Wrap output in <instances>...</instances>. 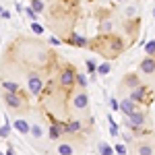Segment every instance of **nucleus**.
<instances>
[{"instance_id": "obj_11", "label": "nucleus", "mask_w": 155, "mask_h": 155, "mask_svg": "<svg viewBox=\"0 0 155 155\" xmlns=\"http://www.w3.org/2000/svg\"><path fill=\"white\" fill-rule=\"evenodd\" d=\"M50 139H54V141H56V139H60V134H62V132H64V128H62V124H58V122H54V120H52V126H50Z\"/></svg>"}, {"instance_id": "obj_20", "label": "nucleus", "mask_w": 155, "mask_h": 155, "mask_svg": "<svg viewBox=\"0 0 155 155\" xmlns=\"http://www.w3.org/2000/svg\"><path fill=\"white\" fill-rule=\"evenodd\" d=\"M8 134H11V124H8V120H6V124H4V126H0V137H2V139H6Z\"/></svg>"}, {"instance_id": "obj_9", "label": "nucleus", "mask_w": 155, "mask_h": 155, "mask_svg": "<svg viewBox=\"0 0 155 155\" xmlns=\"http://www.w3.org/2000/svg\"><path fill=\"white\" fill-rule=\"evenodd\" d=\"M145 93H147V89L139 85V87L130 89V99H132V101H143V99H145Z\"/></svg>"}, {"instance_id": "obj_3", "label": "nucleus", "mask_w": 155, "mask_h": 155, "mask_svg": "<svg viewBox=\"0 0 155 155\" xmlns=\"http://www.w3.org/2000/svg\"><path fill=\"white\" fill-rule=\"evenodd\" d=\"M27 85H29V91L37 95V93H41V89H44V83H41V79L37 77L35 72H31L29 77H27Z\"/></svg>"}, {"instance_id": "obj_29", "label": "nucleus", "mask_w": 155, "mask_h": 155, "mask_svg": "<svg viewBox=\"0 0 155 155\" xmlns=\"http://www.w3.org/2000/svg\"><path fill=\"white\" fill-rule=\"evenodd\" d=\"M87 71H89V72H91V74H93V72L97 71V66H95V64H93V62H87Z\"/></svg>"}, {"instance_id": "obj_8", "label": "nucleus", "mask_w": 155, "mask_h": 155, "mask_svg": "<svg viewBox=\"0 0 155 155\" xmlns=\"http://www.w3.org/2000/svg\"><path fill=\"white\" fill-rule=\"evenodd\" d=\"M134 104H137V101H132L130 97H128V99H122V101H120V110H122L126 116H130V114L137 112V106H134Z\"/></svg>"}, {"instance_id": "obj_27", "label": "nucleus", "mask_w": 155, "mask_h": 155, "mask_svg": "<svg viewBox=\"0 0 155 155\" xmlns=\"http://www.w3.org/2000/svg\"><path fill=\"white\" fill-rule=\"evenodd\" d=\"M110 107H112L114 112H116V110H120V104H118V99H114V97H112V99H110Z\"/></svg>"}, {"instance_id": "obj_22", "label": "nucleus", "mask_w": 155, "mask_h": 155, "mask_svg": "<svg viewBox=\"0 0 155 155\" xmlns=\"http://www.w3.org/2000/svg\"><path fill=\"white\" fill-rule=\"evenodd\" d=\"M145 52H147L149 56H153V54H155V39H151L149 44H145Z\"/></svg>"}, {"instance_id": "obj_37", "label": "nucleus", "mask_w": 155, "mask_h": 155, "mask_svg": "<svg viewBox=\"0 0 155 155\" xmlns=\"http://www.w3.org/2000/svg\"><path fill=\"white\" fill-rule=\"evenodd\" d=\"M0 155H6V153H0Z\"/></svg>"}, {"instance_id": "obj_5", "label": "nucleus", "mask_w": 155, "mask_h": 155, "mask_svg": "<svg viewBox=\"0 0 155 155\" xmlns=\"http://www.w3.org/2000/svg\"><path fill=\"white\" fill-rule=\"evenodd\" d=\"M72 106L77 107V110H85V107L89 106V97H87V93H85V91L77 93L74 99H72Z\"/></svg>"}, {"instance_id": "obj_18", "label": "nucleus", "mask_w": 155, "mask_h": 155, "mask_svg": "<svg viewBox=\"0 0 155 155\" xmlns=\"http://www.w3.org/2000/svg\"><path fill=\"white\" fill-rule=\"evenodd\" d=\"M99 153L101 155H114V149H112L107 143H101L99 145Z\"/></svg>"}, {"instance_id": "obj_4", "label": "nucleus", "mask_w": 155, "mask_h": 155, "mask_svg": "<svg viewBox=\"0 0 155 155\" xmlns=\"http://www.w3.org/2000/svg\"><path fill=\"white\" fill-rule=\"evenodd\" d=\"M74 81H77V74H74V71H72L71 66H68V68H64V72L60 74V83L64 85V87H71Z\"/></svg>"}, {"instance_id": "obj_15", "label": "nucleus", "mask_w": 155, "mask_h": 155, "mask_svg": "<svg viewBox=\"0 0 155 155\" xmlns=\"http://www.w3.org/2000/svg\"><path fill=\"white\" fill-rule=\"evenodd\" d=\"M2 89H6V91H15V93H21L19 85H17V83H11V81H2Z\"/></svg>"}, {"instance_id": "obj_31", "label": "nucleus", "mask_w": 155, "mask_h": 155, "mask_svg": "<svg viewBox=\"0 0 155 155\" xmlns=\"http://www.w3.org/2000/svg\"><path fill=\"white\" fill-rule=\"evenodd\" d=\"M134 12H137V8H134V6H128V8H126V17H132Z\"/></svg>"}, {"instance_id": "obj_38", "label": "nucleus", "mask_w": 155, "mask_h": 155, "mask_svg": "<svg viewBox=\"0 0 155 155\" xmlns=\"http://www.w3.org/2000/svg\"><path fill=\"white\" fill-rule=\"evenodd\" d=\"M118 2H120V0H118Z\"/></svg>"}, {"instance_id": "obj_34", "label": "nucleus", "mask_w": 155, "mask_h": 155, "mask_svg": "<svg viewBox=\"0 0 155 155\" xmlns=\"http://www.w3.org/2000/svg\"><path fill=\"white\" fill-rule=\"evenodd\" d=\"M6 155H15V149H12V147H8V149H6Z\"/></svg>"}, {"instance_id": "obj_19", "label": "nucleus", "mask_w": 155, "mask_h": 155, "mask_svg": "<svg viewBox=\"0 0 155 155\" xmlns=\"http://www.w3.org/2000/svg\"><path fill=\"white\" fill-rule=\"evenodd\" d=\"M110 71H112V66H110L107 62H104V64H99V66H97V72H99L101 77H104V74H107Z\"/></svg>"}, {"instance_id": "obj_30", "label": "nucleus", "mask_w": 155, "mask_h": 155, "mask_svg": "<svg viewBox=\"0 0 155 155\" xmlns=\"http://www.w3.org/2000/svg\"><path fill=\"white\" fill-rule=\"evenodd\" d=\"M112 27H114V25L110 23V21H106V23H101V29H104V31H110Z\"/></svg>"}, {"instance_id": "obj_33", "label": "nucleus", "mask_w": 155, "mask_h": 155, "mask_svg": "<svg viewBox=\"0 0 155 155\" xmlns=\"http://www.w3.org/2000/svg\"><path fill=\"white\" fill-rule=\"evenodd\" d=\"M0 17H2V19H11V12H8V11H4L2 15H0Z\"/></svg>"}, {"instance_id": "obj_2", "label": "nucleus", "mask_w": 155, "mask_h": 155, "mask_svg": "<svg viewBox=\"0 0 155 155\" xmlns=\"http://www.w3.org/2000/svg\"><path fill=\"white\" fill-rule=\"evenodd\" d=\"M2 99L6 101V106H8V107H15V110H19V107L23 106V99H21V95H19V93H15V91H6V89H4Z\"/></svg>"}, {"instance_id": "obj_6", "label": "nucleus", "mask_w": 155, "mask_h": 155, "mask_svg": "<svg viewBox=\"0 0 155 155\" xmlns=\"http://www.w3.org/2000/svg\"><path fill=\"white\" fill-rule=\"evenodd\" d=\"M141 72H143V74H153L155 72V58L153 56H147V58L141 62Z\"/></svg>"}, {"instance_id": "obj_35", "label": "nucleus", "mask_w": 155, "mask_h": 155, "mask_svg": "<svg viewBox=\"0 0 155 155\" xmlns=\"http://www.w3.org/2000/svg\"><path fill=\"white\" fill-rule=\"evenodd\" d=\"M2 12H4V8H2V6H0V15H2Z\"/></svg>"}, {"instance_id": "obj_26", "label": "nucleus", "mask_w": 155, "mask_h": 155, "mask_svg": "<svg viewBox=\"0 0 155 155\" xmlns=\"http://www.w3.org/2000/svg\"><path fill=\"white\" fill-rule=\"evenodd\" d=\"M77 83L81 85V87H87V83H89V81H87V77H85V74H77Z\"/></svg>"}, {"instance_id": "obj_13", "label": "nucleus", "mask_w": 155, "mask_h": 155, "mask_svg": "<svg viewBox=\"0 0 155 155\" xmlns=\"http://www.w3.org/2000/svg\"><path fill=\"white\" fill-rule=\"evenodd\" d=\"M124 85L128 87V89H134V87H139V77L137 74H126V79H124Z\"/></svg>"}, {"instance_id": "obj_10", "label": "nucleus", "mask_w": 155, "mask_h": 155, "mask_svg": "<svg viewBox=\"0 0 155 155\" xmlns=\"http://www.w3.org/2000/svg\"><path fill=\"white\" fill-rule=\"evenodd\" d=\"M62 128H64V132L72 134V132H79V130H81V128H83V124H81L79 120H72V122H66V124H62Z\"/></svg>"}, {"instance_id": "obj_17", "label": "nucleus", "mask_w": 155, "mask_h": 155, "mask_svg": "<svg viewBox=\"0 0 155 155\" xmlns=\"http://www.w3.org/2000/svg\"><path fill=\"white\" fill-rule=\"evenodd\" d=\"M58 153L60 155H72V147L66 145V143H60L58 145Z\"/></svg>"}, {"instance_id": "obj_12", "label": "nucleus", "mask_w": 155, "mask_h": 155, "mask_svg": "<svg viewBox=\"0 0 155 155\" xmlns=\"http://www.w3.org/2000/svg\"><path fill=\"white\" fill-rule=\"evenodd\" d=\"M68 44H71V46H77V48H85V46H87V39L81 37V35H77V33H72L71 39H68Z\"/></svg>"}, {"instance_id": "obj_36", "label": "nucleus", "mask_w": 155, "mask_h": 155, "mask_svg": "<svg viewBox=\"0 0 155 155\" xmlns=\"http://www.w3.org/2000/svg\"><path fill=\"white\" fill-rule=\"evenodd\" d=\"M153 17H155V8H153Z\"/></svg>"}, {"instance_id": "obj_16", "label": "nucleus", "mask_w": 155, "mask_h": 155, "mask_svg": "<svg viewBox=\"0 0 155 155\" xmlns=\"http://www.w3.org/2000/svg\"><path fill=\"white\" fill-rule=\"evenodd\" d=\"M107 122H110V134L112 137H118V124H116V120L112 118V116H107Z\"/></svg>"}, {"instance_id": "obj_32", "label": "nucleus", "mask_w": 155, "mask_h": 155, "mask_svg": "<svg viewBox=\"0 0 155 155\" xmlns=\"http://www.w3.org/2000/svg\"><path fill=\"white\" fill-rule=\"evenodd\" d=\"M50 44H52V46H60V39L58 37H50Z\"/></svg>"}, {"instance_id": "obj_28", "label": "nucleus", "mask_w": 155, "mask_h": 155, "mask_svg": "<svg viewBox=\"0 0 155 155\" xmlns=\"http://www.w3.org/2000/svg\"><path fill=\"white\" fill-rule=\"evenodd\" d=\"M114 151H116V155H124V153H126V147H124V145H116Z\"/></svg>"}, {"instance_id": "obj_14", "label": "nucleus", "mask_w": 155, "mask_h": 155, "mask_svg": "<svg viewBox=\"0 0 155 155\" xmlns=\"http://www.w3.org/2000/svg\"><path fill=\"white\" fill-rule=\"evenodd\" d=\"M137 153L139 155H153V147H151L149 143H141L139 149H137Z\"/></svg>"}, {"instance_id": "obj_24", "label": "nucleus", "mask_w": 155, "mask_h": 155, "mask_svg": "<svg viewBox=\"0 0 155 155\" xmlns=\"http://www.w3.org/2000/svg\"><path fill=\"white\" fill-rule=\"evenodd\" d=\"M31 134H33L35 139H41V128H39L37 124H31Z\"/></svg>"}, {"instance_id": "obj_25", "label": "nucleus", "mask_w": 155, "mask_h": 155, "mask_svg": "<svg viewBox=\"0 0 155 155\" xmlns=\"http://www.w3.org/2000/svg\"><path fill=\"white\" fill-rule=\"evenodd\" d=\"M31 31L39 35V33H44V27H41V25H39V23H35V21H33V23H31Z\"/></svg>"}, {"instance_id": "obj_1", "label": "nucleus", "mask_w": 155, "mask_h": 155, "mask_svg": "<svg viewBox=\"0 0 155 155\" xmlns=\"http://www.w3.org/2000/svg\"><path fill=\"white\" fill-rule=\"evenodd\" d=\"M145 120H147V116H145L143 112H139V110H137L134 114H130V116H128L126 126H128V128H132V130H139V128L145 124Z\"/></svg>"}, {"instance_id": "obj_23", "label": "nucleus", "mask_w": 155, "mask_h": 155, "mask_svg": "<svg viewBox=\"0 0 155 155\" xmlns=\"http://www.w3.org/2000/svg\"><path fill=\"white\" fill-rule=\"evenodd\" d=\"M25 15H27L31 21H35V19H37V12L33 11V6H27V8H25Z\"/></svg>"}, {"instance_id": "obj_7", "label": "nucleus", "mask_w": 155, "mask_h": 155, "mask_svg": "<svg viewBox=\"0 0 155 155\" xmlns=\"http://www.w3.org/2000/svg\"><path fill=\"white\" fill-rule=\"evenodd\" d=\"M12 128L19 130L21 134H27V132H31V124H29L27 120H23V118H17L15 122H12Z\"/></svg>"}, {"instance_id": "obj_21", "label": "nucleus", "mask_w": 155, "mask_h": 155, "mask_svg": "<svg viewBox=\"0 0 155 155\" xmlns=\"http://www.w3.org/2000/svg\"><path fill=\"white\" fill-rule=\"evenodd\" d=\"M31 6L35 12H41L44 11V0H31Z\"/></svg>"}]
</instances>
